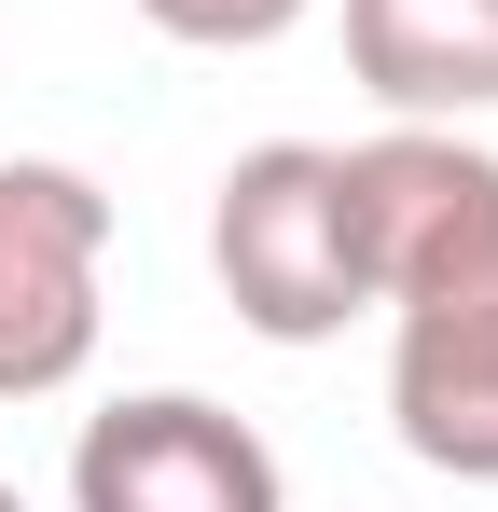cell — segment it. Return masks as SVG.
Listing matches in <instances>:
<instances>
[{
  "instance_id": "obj_1",
  "label": "cell",
  "mask_w": 498,
  "mask_h": 512,
  "mask_svg": "<svg viewBox=\"0 0 498 512\" xmlns=\"http://www.w3.org/2000/svg\"><path fill=\"white\" fill-rule=\"evenodd\" d=\"M360 291L388 305V416L402 457L498 485V153L457 125H388L332 153Z\"/></svg>"
},
{
  "instance_id": "obj_2",
  "label": "cell",
  "mask_w": 498,
  "mask_h": 512,
  "mask_svg": "<svg viewBox=\"0 0 498 512\" xmlns=\"http://www.w3.org/2000/svg\"><path fill=\"white\" fill-rule=\"evenodd\" d=\"M208 263H222V305H236L263 346H332L374 305L319 139H263V153L222 167V194H208Z\"/></svg>"
},
{
  "instance_id": "obj_3",
  "label": "cell",
  "mask_w": 498,
  "mask_h": 512,
  "mask_svg": "<svg viewBox=\"0 0 498 512\" xmlns=\"http://www.w3.org/2000/svg\"><path fill=\"white\" fill-rule=\"evenodd\" d=\"M111 194L56 153H0V402H56L97 360Z\"/></svg>"
},
{
  "instance_id": "obj_4",
  "label": "cell",
  "mask_w": 498,
  "mask_h": 512,
  "mask_svg": "<svg viewBox=\"0 0 498 512\" xmlns=\"http://www.w3.org/2000/svg\"><path fill=\"white\" fill-rule=\"evenodd\" d=\"M70 512H291L263 429L194 402V388H139L70 443Z\"/></svg>"
},
{
  "instance_id": "obj_5",
  "label": "cell",
  "mask_w": 498,
  "mask_h": 512,
  "mask_svg": "<svg viewBox=\"0 0 498 512\" xmlns=\"http://www.w3.org/2000/svg\"><path fill=\"white\" fill-rule=\"evenodd\" d=\"M346 70L402 125L498 111V0H346Z\"/></svg>"
},
{
  "instance_id": "obj_6",
  "label": "cell",
  "mask_w": 498,
  "mask_h": 512,
  "mask_svg": "<svg viewBox=\"0 0 498 512\" xmlns=\"http://www.w3.org/2000/svg\"><path fill=\"white\" fill-rule=\"evenodd\" d=\"M166 42H194V56H263V42H291L319 0H139Z\"/></svg>"
},
{
  "instance_id": "obj_7",
  "label": "cell",
  "mask_w": 498,
  "mask_h": 512,
  "mask_svg": "<svg viewBox=\"0 0 498 512\" xmlns=\"http://www.w3.org/2000/svg\"><path fill=\"white\" fill-rule=\"evenodd\" d=\"M0 512H28V499H14V485H0Z\"/></svg>"
}]
</instances>
